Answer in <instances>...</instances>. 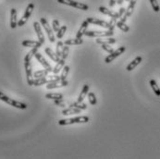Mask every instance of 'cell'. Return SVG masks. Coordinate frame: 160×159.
Segmentation results:
<instances>
[{
  "instance_id": "cell-14",
  "label": "cell",
  "mask_w": 160,
  "mask_h": 159,
  "mask_svg": "<svg viewBox=\"0 0 160 159\" xmlns=\"http://www.w3.org/2000/svg\"><path fill=\"white\" fill-rule=\"evenodd\" d=\"M67 85H68V82H67V80H65V81H58V82H56L48 83L47 85V88L48 90H50V89H56V88L65 87Z\"/></svg>"
},
{
  "instance_id": "cell-39",
  "label": "cell",
  "mask_w": 160,
  "mask_h": 159,
  "mask_svg": "<svg viewBox=\"0 0 160 159\" xmlns=\"http://www.w3.org/2000/svg\"><path fill=\"white\" fill-rule=\"evenodd\" d=\"M116 24H117V20H116V19H112V18H111V20H110V21H109V25H110L109 30L114 31L115 26H117Z\"/></svg>"
},
{
  "instance_id": "cell-31",
  "label": "cell",
  "mask_w": 160,
  "mask_h": 159,
  "mask_svg": "<svg viewBox=\"0 0 160 159\" xmlns=\"http://www.w3.org/2000/svg\"><path fill=\"white\" fill-rule=\"evenodd\" d=\"M69 66H64L63 70H62L61 75H60V80L61 81H65L67 76H68V74H69Z\"/></svg>"
},
{
  "instance_id": "cell-9",
  "label": "cell",
  "mask_w": 160,
  "mask_h": 159,
  "mask_svg": "<svg viewBox=\"0 0 160 159\" xmlns=\"http://www.w3.org/2000/svg\"><path fill=\"white\" fill-rule=\"evenodd\" d=\"M136 2H137V0H130V4H129L128 7H127V9H126L125 14H124V15L122 16V18H121V21L126 22L127 19H128L129 17L131 16V14L133 13V10H134V7H135V5H136Z\"/></svg>"
},
{
  "instance_id": "cell-1",
  "label": "cell",
  "mask_w": 160,
  "mask_h": 159,
  "mask_svg": "<svg viewBox=\"0 0 160 159\" xmlns=\"http://www.w3.org/2000/svg\"><path fill=\"white\" fill-rule=\"evenodd\" d=\"M90 118L86 116H81V117H76L72 118H67V119H61L58 121V124L60 126H67V125H72L75 123H87L89 122Z\"/></svg>"
},
{
  "instance_id": "cell-23",
  "label": "cell",
  "mask_w": 160,
  "mask_h": 159,
  "mask_svg": "<svg viewBox=\"0 0 160 159\" xmlns=\"http://www.w3.org/2000/svg\"><path fill=\"white\" fill-rule=\"evenodd\" d=\"M64 66H65V59L60 58V60L58 62H56V65L55 66V68H53L54 74H57L61 70V68H64Z\"/></svg>"
},
{
  "instance_id": "cell-22",
  "label": "cell",
  "mask_w": 160,
  "mask_h": 159,
  "mask_svg": "<svg viewBox=\"0 0 160 159\" xmlns=\"http://www.w3.org/2000/svg\"><path fill=\"white\" fill-rule=\"evenodd\" d=\"M46 54L53 60V61H55V62H58L59 60H60V57L56 55V53H55L53 50L51 49V48H49V47H47L46 48Z\"/></svg>"
},
{
  "instance_id": "cell-5",
  "label": "cell",
  "mask_w": 160,
  "mask_h": 159,
  "mask_svg": "<svg viewBox=\"0 0 160 159\" xmlns=\"http://www.w3.org/2000/svg\"><path fill=\"white\" fill-rule=\"evenodd\" d=\"M33 9H34V4H33V3H30V4L27 6V7H26V10H25V12H24V15L21 17V19H20V21L18 22V26L21 27V26H23V25L27 22V20L30 19V17H31V15H32Z\"/></svg>"
},
{
  "instance_id": "cell-19",
  "label": "cell",
  "mask_w": 160,
  "mask_h": 159,
  "mask_svg": "<svg viewBox=\"0 0 160 159\" xmlns=\"http://www.w3.org/2000/svg\"><path fill=\"white\" fill-rule=\"evenodd\" d=\"M81 109H78V108H75V107H69V108H65L63 111H62V115L64 116H69V115H73V114H79L81 113Z\"/></svg>"
},
{
  "instance_id": "cell-26",
  "label": "cell",
  "mask_w": 160,
  "mask_h": 159,
  "mask_svg": "<svg viewBox=\"0 0 160 159\" xmlns=\"http://www.w3.org/2000/svg\"><path fill=\"white\" fill-rule=\"evenodd\" d=\"M149 83H150V86H151L152 90L154 91L155 95H158V96H160V88L159 86L158 85L157 82H156L155 80H151Z\"/></svg>"
},
{
  "instance_id": "cell-32",
  "label": "cell",
  "mask_w": 160,
  "mask_h": 159,
  "mask_svg": "<svg viewBox=\"0 0 160 159\" xmlns=\"http://www.w3.org/2000/svg\"><path fill=\"white\" fill-rule=\"evenodd\" d=\"M63 47H64V43H62L61 41H58L56 43V55L61 58V55H62V50H63Z\"/></svg>"
},
{
  "instance_id": "cell-2",
  "label": "cell",
  "mask_w": 160,
  "mask_h": 159,
  "mask_svg": "<svg viewBox=\"0 0 160 159\" xmlns=\"http://www.w3.org/2000/svg\"><path fill=\"white\" fill-rule=\"evenodd\" d=\"M0 100H2L3 102H5V103L8 104L9 106H13V107H16V108H20V109H26V108L28 107V106H27L26 104L11 99V98H9L8 96H7L5 94H3L2 92H0Z\"/></svg>"
},
{
  "instance_id": "cell-40",
  "label": "cell",
  "mask_w": 160,
  "mask_h": 159,
  "mask_svg": "<svg viewBox=\"0 0 160 159\" xmlns=\"http://www.w3.org/2000/svg\"><path fill=\"white\" fill-rule=\"evenodd\" d=\"M54 104H55L56 106H62V107H65V106H66V103L64 102V100H63V99H58V100H55Z\"/></svg>"
},
{
  "instance_id": "cell-34",
  "label": "cell",
  "mask_w": 160,
  "mask_h": 159,
  "mask_svg": "<svg viewBox=\"0 0 160 159\" xmlns=\"http://www.w3.org/2000/svg\"><path fill=\"white\" fill-rule=\"evenodd\" d=\"M66 31H67V26H66V25L61 26V27H60V29L58 30V32L56 33V37H57L58 39H61V38L64 36V34H65Z\"/></svg>"
},
{
  "instance_id": "cell-8",
  "label": "cell",
  "mask_w": 160,
  "mask_h": 159,
  "mask_svg": "<svg viewBox=\"0 0 160 159\" xmlns=\"http://www.w3.org/2000/svg\"><path fill=\"white\" fill-rule=\"evenodd\" d=\"M125 50H126V47L125 46H120V47H118L117 50H115L113 53L109 54L108 55H107V57H106V59H105V62L107 63V64H109V63H111L113 60H115L118 56H119L121 54H123L125 52Z\"/></svg>"
},
{
  "instance_id": "cell-10",
  "label": "cell",
  "mask_w": 160,
  "mask_h": 159,
  "mask_svg": "<svg viewBox=\"0 0 160 159\" xmlns=\"http://www.w3.org/2000/svg\"><path fill=\"white\" fill-rule=\"evenodd\" d=\"M86 20H87L90 24H95V25H97V26H100V27H103V28H106V29H109V27H110L109 22L105 21V20H102L96 19V18L89 17V18H87Z\"/></svg>"
},
{
  "instance_id": "cell-15",
  "label": "cell",
  "mask_w": 160,
  "mask_h": 159,
  "mask_svg": "<svg viewBox=\"0 0 160 159\" xmlns=\"http://www.w3.org/2000/svg\"><path fill=\"white\" fill-rule=\"evenodd\" d=\"M89 24H90V23H89L87 20H84V21H83V22L81 24V27H80L79 31L77 32L76 38H79V39H81V38L82 37V35H84L85 32L87 31V28H88Z\"/></svg>"
},
{
  "instance_id": "cell-12",
  "label": "cell",
  "mask_w": 160,
  "mask_h": 159,
  "mask_svg": "<svg viewBox=\"0 0 160 159\" xmlns=\"http://www.w3.org/2000/svg\"><path fill=\"white\" fill-rule=\"evenodd\" d=\"M33 28H34V31L36 32V34H37V37H38L39 41L42 44H45V36H44V33L42 32L41 24L39 22L35 21V22H33Z\"/></svg>"
},
{
  "instance_id": "cell-25",
  "label": "cell",
  "mask_w": 160,
  "mask_h": 159,
  "mask_svg": "<svg viewBox=\"0 0 160 159\" xmlns=\"http://www.w3.org/2000/svg\"><path fill=\"white\" fill-rule=\"evenodd\" d=\"M49 71L47 69H42V70H37L33 73V77L34 79H38V78H43V77H47L48 76Z\"/></svg>"
},
{
  "instance_id": "cell-6",
  "label": "cell",
  "mask_w": 160,
  "mask_h": 159,
  "mask_svg": "<svg viewBox=\"0 0 160 159\" xmlns=\"http://www.w3.org/2000/svg\"><path fill=\"white\" fill-rule=\"evenodd\" d=\"M40 23H41V24H42V26L44 27V30L47 32L49 41H50L51 43H54V42L56 41V39H55V35H54L53 30H52V29H51V27L49 26V24H48L47 20L45 18H41V19H40Z\"/></svg>"
},
{
  "instance_id": "cell-18",
  "label": "cell",
  "mask_w": 160,
  "mask_h": 159,
  "mask_svg": "<svg viewBox=\"0 0 160 159\" xmlns=\"http://www.w3.org/2000/svg\"><path fill=\"white\" fill-rule=\"evenodd\" d=\"M143 61V57L142 56H137V57H135L128 66H127V68H126V69L128 70V71H131V70H133L141 62Z\"/></svg>"
},
{
  "instance_id": "cell-35",
  "label": "cell",
  "mask_w": 160,
  "mask_h": 159,
  "mask_svg": "<svg viewBox=\"0 0 160 159\" xmlns=\"http://www.w3.org/2000/svg\"><path fill=\"white\" fill-rule=\"evenodd\" d=\"M150 1V4L152 6V8L155 12H158L160 10V7L158 3V0H149Z\"/></svg>"
},
{
  "instance_id": "cell-4",
  "label": "cell",
  "mask_w": 160,
  "mask_h": 159,
  "mask_svg": "<svg viewBox=\"0 0 160 159\" xmlns=\"http://www.w3.org/2000/svg\"><path fill=\"white\" fill-rule=\"evenodd\" d=\"M114 34V32L111 31V30H108V31H104V32H101V31H90V32H85L84 35L88 36V37H97V38H100V37H111L112 35Z\"/></svg>"
},
{
  "instance_id": "cell-29",
  "label": "cell",
  "mask_w": 160,
  "mask_h": 159,
  "mask_svg": "<svg viewBox=\"0 0 160 159\" xmlns=\"http://www.w3.org/2000/svg\"><path fill=\"white\" fill-rule=\"evenodd\" d=\"M70 106H71V107L78 108V109H81V110H85V109H87L86 104H84V103H82V102H79V101L70 104Z\"/></svg>"
},
{
  "instance_id": "cell-30",
  "label": "cell",
  "mask_w": 160,
  "mask_h": 159,
  "mask_svg": "<svg viewBox=\"0 0 160 159\" xmlns=\"http://www.w3.org/2000/svg\"><path fill=\"white\" fill-rule=\"evenodd\" d=\"M46 98H47V99H54V100L63 99V95H61V94H55V93H51V94H47V95H46Z\"/></svg>"
},
{
  "instance_id": "cell-42",
  "label": "cell",
  "mask_w": 160,
  "mask_h": 159,
  "mask_svg": "<svg viewBox=\"0 0 160 159\" xmlns=\"http://www.w3.org/2000/svg\"><path fill=\"white\" fill-rule=\"evenodd\" d=\"M117 1H118V0H110V1H109V6H110V7H114L115 4L117 3Z\"/></svg>"
},
{
  "instance_id": "cell-43",
  "label": "cell",
  "mask_w": 160,
  "mask_h": 159,
  "mask_svg": "<svg viewBox=\"0 0 160 159\" xmlns=\"http://www.w3.org/2000/svg\"><path fill=\"white\" fill-rule=\"evenodd\" d=\"M125 1H130V0H125Z\"/></svg>"
},
{
  "instance_id": "cell-3",
  "label": "cell",
  "mask_w": 160,
  "mask_h": 159,
  "mask_svg": "<svg viewBox=\"0 0 160 159\" xmlns=\"http://www.w3.org/2000/svg\"><path fill=\"white\" fill-rule=\"evenodd\" d=\"M59 4H63V5H67L69 7H73L82 10H88L89 7L88 5L84 4V3H81V2H77L74 0H56Z\"/></svg>"
},
{
  "instance_id": "cell-11",
  "label": "cell",
  "mask_w": 160,
  "mask_h": 159,
  "mask_svg": "<svg viewBox=\"0 0 160 159\" xmlns=\"http://www.w3.org/2000/svg\"><path fill=\"white\" fill-rule=\"evenodd\" d=\"M35 57H36V59L39 61V63L44 67V68H46V69H47L49 72H53V68L51 67V65L45 59V57L41 55L40 53H37L35 54V55H34Z\"/></svg>"
},
{
  "instance_id": "cell-27",
  "label": "cell",
  "mask_w": 160,
  "mask_h": 159,
  "mask_svg": "<svg viewBox=\"0 0 160 159\" xmlns=\"http://www.w3.org/2000/svg\"><path fill=\"white\" fill-rule=\"evenodd\" d=\"M38 52V48L37 47H33L29 53L26 55V56H25V58H24V62H30L31 61V59L33 58V56H34L35 55V54Z\"/></svg>"
},
{
  "instance_id": "cell-38",
  "label": "cell",
  "mask_w": 160,
  "mask_h": 159,
  "mask_svg": "<svg viewBox=\"0 0 160 159\" xmlns=\"http://www.w3.org/2000/svg\"><path fill=\"white\" fill-rule=\"evenodd\" d=\"M101 47H102V49H104L105 51H107L108 54H111L114 52L113 48H112V47H110V46H109V45H107V44H103V45H101Z\"/></svg>"
},
{
  "instance_id": "cell-16",
  "label": "cell",
  "mask_w": 160,
  "mask_h": 159,
  "mask_svg": "<svg viewBox=\"0 0 160 159\" xmlns=\"http://www.w3.org/2000/svg\"><path fill=\"white\" fill-rule=\"evenodd\" d=\"M42 43L40 41H33V40H25L22 42V46H25V47H41L42 46Z\"/></svg>"
},
{
  "instance_id": "cell-21",
  "label": "cell",
  "mask_w": 160,
  "mask_h": 159,
  "mask_svg": "<svg viewBox=\"0 0 160 159\" xmlns=\"http://www.w3.org/2000/svg\"><path fill=\"white\" fill-rule=\"evenodd\" d=\"M89 88H90L89 84H87V83H86V84H84V86H83L82 90L81 91L80 95H79V97H78V101H79V102H82V101L84 100L85 96H86V95H87V94H88Z\"/></svg>"
},
{
  "instance_id": "cell-17",
  "label": "cell",
  "mask_w": 160,
  "mask_h": 159,
  "mask_svg": "<svg viewBox=\"0 0 160 159\" xmlns=\"http://www.w3.org/2000/svg\"><path fill=\"white\" fill-rule=\"evenodd\" d=\"M17 26H18L17 10H16V8H11V10H10V27L12 29H15Z\"/></svg>"
},
{
  "instance_id": "cell-13",
  "label": "cell",
  "mask_w": 160,
  "mask_h": 159,
  "mask_svg": "<svg viewBox=\"0 0 160 159\" xmlns=\"http://www.w3.org/2000/svg\"><path fill=\"white\" fill-rule=\"evenodd\" d=\"M99 11H100L101 13L105 14V15L109 16V17H110V18H112V19H116V20L119 19V17H118V12L112 11V10L108 9V8H107V7H99Z\"/></svg>"
},
{
  "instance_id": "cell-28",
  "label": "cell",
  "mask_w": 160,
  "mask_h": 159,
  "mask_svg": "<svg viewBox=\"0 0 160 159\" xmlns=\"http://www.w3.org/2000/svg\"><path fill=\"white\" fill-rule=\"evenodd\" d=\"M117 26H118V28H119L122 32H124V33H128L129 31H130V27L127 25V24H125V22H123V21H121V20H119V21H117V24H116Z\"/></svg>"
},
{
  "instance_id": "cell-20",
  "label": "cell",
  "mask_w": 160,
  "mask_h": 159,
  "mask_svg": "<svg viewBox=\"0 0 160 159\" xmlns=\"http://www.w3.org/2000/svg\"><path fill=\"white\" fill-rule=\"evenodd\" d=\"M96 44H99V45H103V44H107V45H112V44H115L117 42V39L113 38V37H108L106 39H101V38H98L96 40Z\"/></svg>"
},
{
  "instance_id": "cell-7",
  "label": "cell",
  "mask_w": 160,
  "mask_h": 159,
  "mask_svg": "<svg viewBox=\"0 0 160 159\" xmlns=\"http://www.w3.org/2000/svg\"><path fill=\"white\" fill-rule=\"evenodd\" d=\"M24 67H25V71H26V78H27V83L30 86L33 85L34 82V77L33 74V69H32V64L31 62H24Z\"/></svg>"
},
{
  "instance_id": "cell-36",
  "label": "cell",
  "mask_w": 160,
  "mask_h": 159,
  "mask_svg": "<svg viewBox=\"0 0 160 159\" xmlns=\"http://www.w3.org/2000/svg\"><path fill=\"white\" fill-rule=\"evenodd\" d=\"M69 46H67V45H65V46L63 47V50H62V55H61V58H63V59H67V57H68V55H69Z\"/></svg>"
},
{
  "instance_id": "cell-37",
  "label": "cell",
  "mask_w": 160,
  "mask_h": 159,
  "mask_svg": "<svg viewBox=\"0 0 160 159\" xmlns=\"http://www.w3.org/2000/svg\"><path fill=\"white\" fill-rule=\"evenodd\" d=\"M52 28H53L54 32H58V30L60 29V25H59V21L57 20H54L52 22Z\"/></svg>"
},
{
  "instance_id": "cell-24",
  "label": "cell",
  "mask_w": 160,
  "mask_h": 159,
  "mask_svg": "<svg viewBox=\"0 0 160 159\" xmlns=\"http://www.w3.org/2000/svg\"><path fill=\"white\" fill-rule=\"evenodd\" d=\"M83 43L82 39H79V38H75V39H69L67 41L64 42V45L67 46H78V45H82Z\"/></svg>"
},
{
  "instance_id": "cell-33",
  "label": "cell",
  "mask_w": 160,
  "mask_h": 159,
  "mask_svg": "<svg viewBox=\"0 0 160 159\" xmlns=\"http://www.w3.org/2000/svg\"><path fill=\"white\" fill-rule=\"evenodd\" d=\"M88 99H89V103L92 106H96L97 104V99H96V95L94 93H89Z\"/></svg>"
},
{
  "instance_id": "cell-41",
  "label": "cell",
  "mask_w": 160,
  "mask_h": 159,
  "mask_svg": "<svg viewBox=\"0 0 160 159\" xmlns=\"http://www.w3.org/2000/svg\"><path fill=\"white\" fill-rule=\"evenodd\" d=\"M125 12H126V9H125L124 7H120L119 11L118 12V17H119V18H122V16L125 14Z\"/></svg>"
}]
</instances>
